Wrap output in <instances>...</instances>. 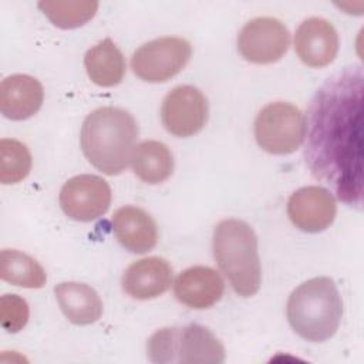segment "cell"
Instances as JSON below:
<instances>
[{
  "label": "cell",
  "mask_w": 364,
  "mask_h": 364,
  "mask_svg": "<svg viewBox=\"0 0 364 364\" xmlns=\"http://www.w3.org/2000/svg\"><path fill=\"white\" fill-rule=\"evenodd\" d=\"M363 91L361 65L346 67L316 92L306 122V164L348 205L363 203Z\"/></svg>",
  "instance_id": "6da1fadb"
},
{
  "label": "cell",
  "mask_w": 364,
  "mask_h": 364,
  "mask_svg": "<svg viewBox=\"0 0 364 364\" xmlns=\"http://www.w3.org/2000/svg\"><path fill=\"white\" fill-rule=\"evenodd\" d=\"M138 124L125 109L101 107L82 122L80 144L88 162L102 173H121L132 159L138 138Z\"/></svg>",
  "instance_id": "7a4b0ae2"
},
{
  "label": "cell",
  "mask_w": 364,
  "mask_h": 364,
  "mask_svg": "<svg viewBox=\"0 0 364 364\" xmlns=\"http://www.w3.org/2000/svg\"><path fill=\"white\" fill-rule=\"evenodd\" d=\"M286 314L290 327L304 340L321 343L338 330L343 301L330 277H313L289 296Z\"/></svg>",
  "instance_id": "3957f363"
},
{
  "label": "cell",
  "mask_w": 364,
  "mask_h": 364,
  "mask_svg": "<svg viewBox=\"0 0 364 364\" xmlns=\"http://www.w3.org/2000/svg\"><path fill=\"white\" fill-rule=\"evenodd\" d=\"M215 260L232 289L242 297L256 294L262 283V267L255 230L243 220L223 219L213 230Z\"/></svg>",
  "instance_id": "277c9868"
},
{
  "label": "cell",
  "mask_w": 364,
  "mask_h": 364,
  "mask_svg": "<svg viewBox=\"0 0 364 364\" xmlns=\"http://www.w3.org/2000/svg\"><path fill=\"white\" fill-rule=\"evenodd\" d=\"M152 363L219 364L225 361V348L216 336L200 324L165 327L155 331L146 343Z\"/></svg>",
  "instance_id": "5b68a950"
},
{
  "label": "cell",
  "mask_w": 364,
  "mask_h": 364,
  "mask_svg": "<svg viewBox=\"0 0 364 364\" xmlns=\"http://www.w3.org/2000/svg\"><path fill=\"white\" fill-rule=\"evenodd\" d=\"M255 138L257 145L269 154H293L306 138V117L290 102H270L256 117Z\"/></svg>",
  "instance_id": "8992f818"
},
{
  "label": "cell",
  "mask_w": 364,
  "mask_h": 364,
  "mask_svg": "<svg viewBox=\"0 0 364 364\" xmlns=\"http://www.w3.org/2000/svg\"><path fill=\"white\" fill-rule=\"evenodd\" d=\"M192 55L182 37H159L141 46L131 57L134 74L146 82H165L179 74Z\"/></svg>",
  "instance_id": "52a82bcc"
},
{
  "label": "cell",
  "mask_w": 364,
  "mask_h": 364,
  "mask_svg": "<svg viewBox=\"0 0 364 364\" xmlns=\"http://www.w3.org/2000/svg\"><path fill=\"white\" fill-rule=\"evenodd\" d=\"M290 46L287 27L274 17H256L247 21L237 37L240 55L253 64L279 61Z\"/></svg>",
  "instance_id": "ba28073f"
},
{
  "label": "cell",
  "mask_w": 364,
  "mask_h": 364,
  "mask_svg": "<svg viewBox=\"0 0 364 364\" xmlns=\"http://www.w3.org/2000/svg\"><path fill=\"white\" fill-rule=\"evenodd\" d=\"M111 188L105 179L84 173L70 178L60 191V206L63 212L77 222L98 219L111 205Z\"/></svg>",
  "instance_id": "9c48e42d"
},
{
  "label": "cell",
  "mask_w": 364,
  "mask_h": 364,
  "mask_svg": "<svg viewBox=\"0 0 364 364\" xmlns=\"http://www.w3.org/2000/svg\"><path fill=\"white\" fill-rule=\"evenodd\" d=\"M161 119L169 134L181 138L192 136L208 121V100L193 85H178L164 98Z\"/></svg>",
  "instance_id": "30bf717a"
},
{
  "label": "cell",
  "mask_w": 364,
  "mask_h": 364,
  "mask_svg": "<svg viewBox=\"0 0 364 364\" xmlns=\"http://www.w3.org/2000/svg\"><path fill=\"white\" fill-rule=\"evenodd\" d=\"M337 212L333 193L323 186H304L293 192L287 200V215L291 223L307 233L327 229Z\"/></svg>",
  "instance_id": "8fae6325"
},
{
  "label": "cell",
  "mask_w": 364,
  "mask_h": 364,
  "mask_svg": "<svg viewBox=\"0 0 364 364\" xmlns=\"http://www.w3.org/2000/svg\"><path fill=\"white\" fill-rule=\"evenodd\" d=\"M294 50L306 65L311 68L326 67L337 55L338 34L326 18L310 17L296 30Z\"/></svg>",
  "instance_id": "7c38bea8"
},
{
  "label": "cell",
  "mask_w": 364,
  "mask_h": 364,
  "mask_svg": "<svg viewBox=\"0 0 364 364\" xmlns=\"http://www.w3.org/2000/svg\"><path fill=\"white\" fill-rule=\"evenodd\" d=\"M225 282L220 274L208 266H193L181 272L173 283L178 301L195 309H209L220 300Z\"/></svg>",
  "instance_id": "4fadbf2b"
},
{
  "label": "cell",
  "mask_w": 364,
  "mask_h": 364,
  "mask_svg": "<svg viewBox=\"0 0 364 364\" xmlns=\"http://www.w3.org/2000/svg\"><path fill=\"white\" fill-rule=\"evenodd\" d=\"M172 284V266L159 256L136 260L122 276L124 291L136 300H151L164 294Z\"/></svg>",
  "instance_id": "5bb4252c"
},
{
  "label": "cell",
  "mask_w": 364,
  "mask_h": 364,
  "mask_svg": "<svg viewBox=\"0 0 364 364\" xmlns=\"http://www.w3.org/2000/svg\"><path fill=\"white\" fill-rule=\"evenodd\" d=\"M44 90L41 82L27 74H13L0 84V111L13 121L33 117L43 105Z\"/></svg>",
  "instance_id": "9a60e30c"
},
{
  "label": "cell",
  "mask_w": 364,
  "mask_h": 364,
  "mask_svg": "<svg viewBox=\"0 0 364 364\" xmlns=\"http://www.w3.org/2000/svg\"><path fill=\"white\" fill-rule=\"evenodd\" d=\"M112 229L122 247L146 253L158 242V226L152 216L138 206H122L112 215Z\"/></svg>",
  "instance_id": "2e32d148"
},
{
  "label": "cell",
  "mask_w": 364,
  "mask_h": 364,
  "mask_svg": "<svg viewBox=\"0 0 364 364\" xmlns=\"http://www.w3.org/2000/svg\"><path fill=\"white\" fill-rule=\"evenodd\" d=\"M54 294L63 314L73 324L88 326L102 314V301L98 293L85 283H60L54 287Z\"/></svg>",
  "instance_id": "e0dca14e"
},
{
  "label": "cell",
  "mask_w": 364,
  "mask_h": 364,
  "mask_svg": "<svg viewBox=\"0 0 364 364\" xmlns=\"http://www.w3.org/2000/svg\"><path fill=\"white\" fill-rule=\"evenodd\" d=\"M90 80L100 87L118 85L125 75V58L111 38H105L90 48L84 57Z\"/></svg>",
  "instance_id": "ac0fdd59"
},
{
  "label": "cell",
  "mask_w": 364,
  "mask_h": 364,
  "mask_svg": "<svg viewBox=\"0 0 364 364\" xmlns=\"http://www.w3.org/2000/svg\"><path fill=\"white\" fill-rule=\"evenodd\" d=\"M131 165L142 182L156 185L172 175L173 158L164 142L146 139L135 146Z\"/></svg>",
  "instance_id": "d6986e66"
},
{
  "label": "cell",
  "mask_w": 364,
  "mask_h": 364,
  "mask_svg": "<svg viewBox=\"0 0 364 364\" xmlns=\"http://www.w3.org/2000/svg\"><path fill=\"white\" fill-rule=\"evenodd\" d=\"M0 277L26 289H41L47 282L46 270L36 259L13 249H4L0 253Z\"/></svg>",
  "instance_id": "ffe728a7"
},
{
  "label": "cell",
  "mask_w": 364,
  "mask_h": 364,
  "mask_svg": "<svg viewBox=\"0 0 364 364\" xmlns=\"http://www.w3.org/2000/svg\"><path fill=\"white\" fill-rule=\"evenodd\" d=\"M98 1L88 0H44L38 3V9L48 17V20L60 28H77L90 21L97 10Z\"/></svg>",
  "instance_id": "44dd1931"
},
{
  "label": "cell",
  "mask_w": 364,
  "mask_h": 364,
  "mask_svg": "<svg viewBox=\"0 0 364 364\" xmlns=\"http://www.w3.org/2000/svg\"><path fill=\"white\" fill-rule=\"evenodd\" d=\"M31 154L28 148L13 138L0 141V182L17 183L26 179L31 171Z\"/></svg>",
  "instance_id": "7402d4cb"
},
{
  "label": "cell",
  "mask_w": 364,
  "mask_h": 364,
  "mask_svg": "<svg viewBox=\"0 0 364 364\" xmlns=\"http://www.w3.org/2000/svg\"><path fill=\"white\" fill-rule=\"evenodd\" d=\"M28 304L17 294H4L0 299V323L9 333H18L28 321Z\"/></svg>",
  "instance_id": "603a6c76"
}]
</instances>
